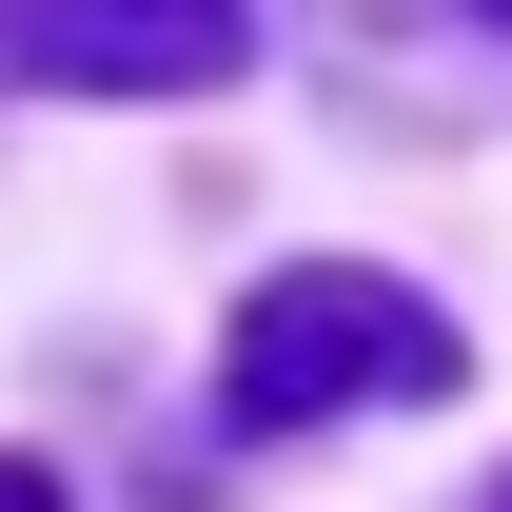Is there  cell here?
Instances as JSON below:
<instances>
[{"label":"cell","instance_id":"1","mask_svg":"<svg viewBox=\"0 0 512 512\" xmlns=\"http://www.w3.org/2000/svg\"><path fill=\"white\" fill-rule=\"evenodd\" d=\"M237 434H296V414H355V394H453V316L375 256H296V276H256L237 296Z\"/></svg>","mask_w":512,"mask_h":512},{"label":"cell","instance_id":"2","mask_svg":"<svg viewBox=\"0 0 512 512\" xmlns=\"http://www.w3.org/2000/svg\"><path fill=\"white\" fill-rule=\"evenodd\" d=\"M256 60V0H0V79L60 99H217Z\"/></svg>","mask_w":512,"mask_h":512},{"label":"cell","instance_id":"3","mask_svg":"<svg viewBox=\"0 0 512 512\" xmlns=\"http://www.w3.org/2000/svg\"><path fill=\"white\" fill-rule=\"evenodd\" d=\"M0 512H60V473H40V453H0Z\"/></svg>","mask_w":512,"mask_h":512},{"label":"cell","instance_id":"4","mask_svg":"<svg viewBox=\"0 0 512 512\" xmlns=\"http://www.w3.org/2000/svg\"><path fill=\"white\" fill-rule=\"evenodd\" d=\"M493 20H512V0H493Z\"/></svg>","mask_w":512,"mask_h":512}]
</instances>
